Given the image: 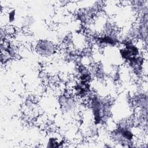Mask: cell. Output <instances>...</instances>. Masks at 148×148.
Here are the masks:
<instances>
[{"mask_svg":"<svg viewBox=\"0 0 148 148\" xmlns=\"http://www.w3.org/2000/svg\"><path fill=\"white\" fill-rule=\"evenodd\" d=\"M88 105L92 121L95 124L100 127L109 123L113 106L110 98L92 93L88 99Z\"/></svg>","mask_w":148,"mask_h":148,"instance_id":"obj_1","label":"cell"},{"mask_svg":"<svg viewBox=\"0 0 148 148\" xmlns=\"http://www.w3.org/2000/svg\"><path fill=\"white\" fill-rule=\"evenodd\" d=\"M134 115L120 120L109 133L112 142L121 147H135Z\"/></svg>","mask_w":148,"mask_h":148,"instance_id":"obj_2","label":"cell"},{"mask_svg":"<svg viewBox=\"0 0 148 148\" xmlns=\"http://www.w3.org/2000/svg\"><path fill=\"white\" fill-rule=\"evenodd\" d=\"M58 102L61 113L64 116L75 114L79 108L77 98L71 94H63L59 97Z\"/></svg>","mask_w":148,"mask_h":148,"instance_id":"obj_3","label":"cell"},{"mask_svg":"<svg viewBox=\"0 0 148 148\" xmlns=\"http://www.w3.org/2000/svg\"><path fill=\"white\" fill-rule=\"evenodd\" d=\"M98 9L95 6H86L78 9L75 13V17L84 25H90L94 21L98 15Z\"/></svg>","mask_w":148,"mask_h":148,"instance_id":"obj_4","label":"cell"},{"mask_svg":"<svg viewBox=\"0 0 148 148\" xmlns=\"http://www.w3.org/2000/svg\"><path fill=\"white\" fill-rule=\"evenodd\" d=\"M35 50L39 56L48 58L54 55L57 51V46L49 39H40L35 45Z\"/></svg>","mask_w":148,"mask_h":148,"instance_id":"obj_5","label":"cell"},{"mask_svg":"<svg viewBox=\"0 0 148 148\" xmlns=\"http://www.w3.org/2000/svg\"><path fill=\"white\" fill-rule=\"evenodd\" d=\"M72 92L75 97L82 100H87L92 94L90 83L76 81L72 87Z\"/></svg>","mask_w":148,"mask_h":148,"instance_id":"obj_6","label":"cell"},{"mask_svg":"<svg viewBox=\"0 0 148 148\" xmlns=\"http://www.w3.org/2000/svg\"><path fill=\"white\" fill-rule=\"evenodd\" d=\"M130 104L135 110H147L148 99L147 91L144 90H139L134 93L130 97Z\"/></svg>","mask_w":148,"mask_h":148,"instance_id":"obj_7","label":"cell"},{"mask_svg":"<svg viewBox=\"0 0 148 148\" xmlns=\"http://www.w3.org/2000/svg\"><path fill=\"white\" fill-rule=\"evenodd\" d=\"M131 74L136 78L141 77L144 74L145 58L142 54L134 57L126 62Z\"/></svg>","mask_w":148,"mask_h":148,"instance_id":"obj_8","label":"cell"},{"mask_svg":"<svg viewBox=\"0 0 148 148\" xmlns=\"http://www.w3.org/2000/svg\"><path fill=\"white\" fill-rule=\"evenodd\" d=\"M76 80L87 83H91L94 77L88 67L79 63L76 69Z\"/></svg>","mask_w":148,"mask_h":148,"instance_id":"obj_9","label":"cell"},{"mask_svg":"<svg viewBox=\"0 0 148 148\" xmlns=\"http://www.w3.org/2000/svg\"><path fill=\"white\" fill-rule=\"evenodd\" d=\"M65 143V141L62 139H59L58 137L55 135L50 136L46 142V147H51V148H56L60 147H64V144Z\"/></svg>","mask_w":148,"mask_h":148,"instance_id":"obj_10","label":"cell"},{"mask_svg":"<svg viewBox=\"0 0 148 148\" xmlns=\"http://www.w3.org/2000/svg\"><path fill=\"white\" fill-rule=\"evenodd\" d=\"M35 22V19L32 16H27L22 18L21 21V26L24 28H29Z\"/></svg>","mask_w":148,"mask_h":148,"instance_id":"obj_11","label":"cell"},{"mask_svg":"<svg viewBox=\"0 0 148 148\" xmlns=\"http://www.w3.org/2000/svg\"><path fill=\"white\" fill-rule=\"evenodd\" d=\"M8 18L9 22L13 23L16 18V10L13 9L8 13Z\"/></svg>","mask_w":148,"mask_h":148,"instance_id":"obj_12","label":"cell"}]
</instances>
